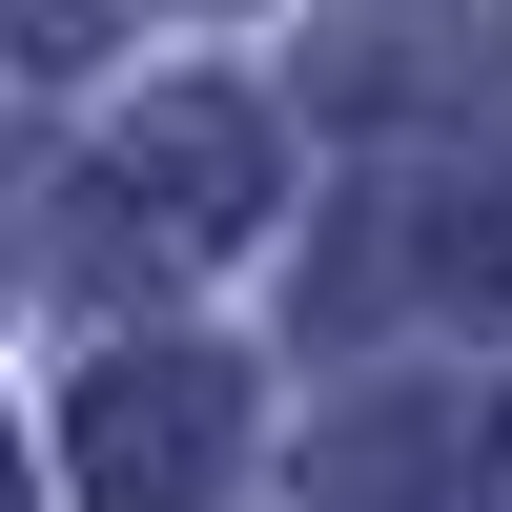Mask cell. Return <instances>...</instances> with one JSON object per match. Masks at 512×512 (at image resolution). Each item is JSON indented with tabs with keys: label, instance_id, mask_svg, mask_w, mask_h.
Masks as SVG:
<instances>
[{
	"label": "cell",
	"instance_id": "obj_1",
	"mask_svg": "<svg viewBox=\"0 0 512 512\" xmlns=\"http://www.w3.org/2000/svg\"><path fill=\"white\" fill-rule=\"evenodd\" d=\"M226 431H246V390L205 349H123L103 390H82V492L103 512H205L226 492Z\"/></svg>",
	"mask_w": 512,
	"mask_h": 512
},
{
	"label": "cell",
	"instance_id": "obj_2",
	"mask_svg": "<svg viewBox=\"0 0 512 512\" xmlns=\"http://www.w3.org/2000/svg\"><path fill=\"white\" fill-rule=\"evenodd\" d=\"M103 205H123L144 246H226L246 205H267V144H246V103H164L144 144L103 164Z\"/></svg>",
	"mask_w": 512,
	"mask_h": 512
},
{
	"label": "cell",
	"instance_id": "obj_3",
	"mask_svg": "<svg viewBox=\"0 0 512 512\" xmlns=\"http://www.w3.org/2000/svg\"><path fill=\"white\" fill-rule=\"evenodd\" d=\"M103 21H123V0H0V41H21V62H82Z\"/></svg>",
	"mask_w": 512,
	"mask_h": 512
},
{
	"label": "cell",
	"instance_id": "obj_4",
	"mask_svg": "<svg viewBox=\"0 0 512 512\" xmlns=\"http://www.w3.org/2000/svg\"><path fill=\"white\" fill-rule=\"evenodd\" d=\"M0 512H21V451H0Z\"/></svg>",
	"mask_w": 512,
	"mask_h": 512
}]
</instances>
